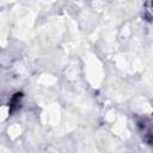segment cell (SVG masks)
I'll return each instance as SVG.
<instances>
[{
    "mask_svg": "<svg viewBox=\"0 0 153 153\" xmlns=\"http://www.w3.org/2000/svg\"><path fill=\"white\" fill-rule=\"evenodd\" d=\"M139 126L142 128V133H143V139L148 142V145H151V139H152V122L149 118H143L141 122H139Z\"/></svg>",
    "mask_w": 153,
    "mask_h": 153,
    "instance_id": "6da1fadb",
    "label": "cell"
}]
</instances>
